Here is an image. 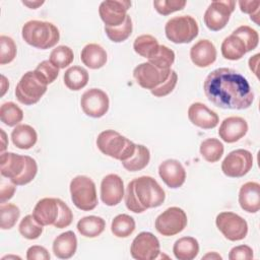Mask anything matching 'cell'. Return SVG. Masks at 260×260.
Instances as JSON below:
<instances>
[{
    "label": "cell",
    "instance_id": "cell-1",
    "mask_svg": "<svg viewBox=\"0 0 260 260\" xmlns=\"http://www.w3.org/2000/svg\"><path fill=\"white\" fill-rule=\"evenodd\" d=\"M207 100L221 109L245 110L252 106L254 92L248 80L232 68L211 71L203 82Z\"/></svg>",
    "mask_w": 260,
    "mask_h": 260
},
{
    "label": "cell",
    "instance_id": "cell-2",
    "mask_svg": "<svg viewBox=\"0 0 260 260\" xmlns=\"http://www.w3.org/2000/svg\"><path fill=\"white\" fill-rule=\"evenodd\" d=\"M124 197L130 211L142 213L148 208L160 206L166 199V193L152 177L141 176L128 183Z\"/></svg>",
    "mask_w": 260,
    "mask_h": 260
},
{
    "label": "cell",
    "instance_id": "cell-3",
    "mask_svg": "<svg viewBox=\"0 0 260 260\" xmlns=\"http://www.w3.org/2000/svg\"><path fill=\"white\" fill-rule=\"evenodd\" d=\"M1 175L16 186L30 183L37 173V161L28 155H20L14 152H1Z\"/></svg>",
    "mask_w": 260,
    "mask_h": 260
},
{
    "label": "cell",
    "instance_id": "cell-4",
    "mask_svg": "<svg viewBox=\"0 0 260 260\" xmlns=\"http://www.w3.org/2000/svg\"><path fill=\"white\" fill-rule=\"evenodd\" d=\"M32 216L41 225H54L57 229L67 228L73 220L70 207L61 199L52 197L39 200L32 210Z\"/></svg>",
    "mask_w": 260,
    "mask_h": 260
},
{
    "label": "cell",
    "instance_id": "cell-5",
    "mask_svg": "<svg viewBox=\"0 0 260 260\" xmlns=\"http://www.w3.org/2000/svg\"><path fill=\"white\" fill-rule=\"evenodd\" d=\"M22 39L29 46L47 50L57 45L60 40L58 27L49 21L29 20L25 22L21 29Z\"/></svg>",
    "mask_w": 260,
    "mask_h": 260
},
{
    "label": "cell",
    "instance_id": "cell-6",
    "mask_svg": "<svg viewBox=\"0 0 260 260\" xmlns=\"http://www.w3.org/2000/svg\"><path fill=\"white\" fill-rule=\"evenodd\" d=\"M96 146L105 155L118 159L122 162L132 156L135 151L136 144L119 132L108 129L98 135Z\"/></svg>",
    "mask_w": 260,
    "mask_h": 260
},
{
    "label": "cell",
    "instance_id": "cell-7",
    "mask_svg": "<svg viewBox=\"0 0 260 260\" xmlns=\"http://www.w3.org/2000/svg\"><path fill=\"white\" fill-rule=\"evenodd\" d=\"M48 83L36 71L25 72L15 87V96L23 105L31 106L37 104L47 91Z\"/></svg>",
    "mask_w": 260,
    "mask_h": 260
},
{
    "label": "cell",
    "instance_id": "cell-8",
    "mask_svg": "<svg viewBox=\"0 0 260 260\" xmlns=\"http://www.w3.org/2000/svg\"><path fill=\"white\" fill-rule=\"evenodd\" d=\"M70 195L73 204L80 210L89 211L98 205L94 182L86 176H76L70 182Z\"/></svg>",
    "mask_w": 260,
    "mask_h": 260
},
{
    "label": "cell",
    "instance_id": "cell-9",
    "mask_svg": "<svg viewBox=\"0 0 260 260\" xmlns=\"http://www.w3.org/2000/svg\"><path fill=\"white\" fill-rule=\"evenodd\" d=\"M168 40L175 44H188L192 42L199 32L197 21L190 15L175 16L169 19L165 25Z\"/></svg>",
    "mask_w": 260,
    "mask_h": 260
},
{
    "label": "cell",
    "instance_id": "cell-10",
    "mask_svg": "<svg viewBox=\"0 0 260 260\" xmlns=\"http://www.w3.org/2000/svg\"><path fill=\"white\" fill-rule=\"evenodd\" d=\"M188 218L185 211L177 206L169 207L155 219V230L165 237L175 236L187 226Z\"/></svg>",
    "mask_w": 260,
    "mask_h": 260
},
{
    "label": "cell",
    "instance_id": "cell-11",
    "mask_svg": "<svg viewBox=\"0 0 260 260\" xmlns=\"http://www.w3.org/2000/svg\"><path fill=\"white\" fill-rule=\"evenodd\" d=\"M236 1L215 0L212 1L204 12L203 20L206 27L212 31L222 29L229 22L235 10Z\"/></svg>",
    "mask_w": 260,
    "mask_h": 260
},
{
    "label": "cell",
    "instance_id": "cell-12",
    "mask_svg": "<svg viewBox=\"0 0 260 260\" xmlns=\"http://www.w3.org/2000/svg\"><path fill=\"white\" fill-rule=\"evenodd\" d=\"M215 224L225 239L232 242L241 241L248 234L247 221L237 213L223 211L217 214Z\"/></svg>",
    "mask_w": 260,
    "mask_h": 260
},
{
    "label": "cell",
    "instance_id": "cell-13",
    "mask_svg": "<svg viewBox=\"0 0 260 260\" xmlns=\"http://www.w3.org/2000/svg\"><path fill=\"white\" fill-rule=\"evenodd\" d=\"M253 167V155L247 149L231 151L221 162L222 173L230 178H241L249 173Z\"/></svg>",
    "mask_w": 260,
    "mask_h": 260
},
{
    "label": "cell",
    "instance_id": "cell-14",
    "mask_svg": "<svg viewBox=\"0 0 260 260\" xmlns=\"http://www.w3.org/2000/svg\"><path fill=\"white\" fill-rule=\"evenodd\" d=\"M171 71L172 69H159L149 62H144L134 68L133 77L142 88L152 90L169 78Z\"/></svg>",
    "mask_w": 260,
    "mask_h": 260
},
{
    "label": "cell",
    "instance_id": "cell-15",
    "mask_svg": "<svg viewBox=\"0 0 260 260\" xmlns=\"http://www.w3.org/2000/svg\"><path fill=\"white\" fill-rule=\"evenodd\" d=\"M131 256L137 260H153L160 253L158 239L149 232H141L132 241Z\"/></svg>",
    "mask_w": 260,
    "mask_h": 260
},
{
    "label": "cell",
    "instance_id": "cell-16",
    "mask_svg": "<svg viewBox=\"0 0 260 260\" xmlns=\"http://www.w3.org/2000/svg\"><path fill=\"white\" fill-rule=\"evenodd\" d=\"M80 106L85 115L91 118H101L109 110L110 100L108 94L100 88H90L83 92Z\"/></svg>",
    "mask_w": 260,
    "mask_h": 260
},
{
    "label": "cell",
    "instance_id": "cell-17",
    "mask_svg": "<svg viewBox=\"0 0 260 260\" xmlns=\"http://www.w3.org/2000/svg\"><path fill=\"white\" fill-rule=\"evenodd\" d=\"M130 6L131 2L127 0H106L100 4L99 14L105 26L115 27L124 22Z\"/></svg>",
    "mask_w": 260,
    "mask_h": 260
},
{
    "label": "cell",
    "instance_id": "cell-18",
    "mask_svg": "<svg viewBox=\"0 0 260 260\" xmlns=\"http://www.w3.org/2000/svg\"><path fill=\"white\" fill-rule=\"evenodd\" d=\"M125 194L124 183L120 176L109 174L103 178L101 183V199L108 206L119 204Z\"/></svg>",
    "mask_w": 260,
    "mask_h": 260
},
{
    "label": "cell",
    "instance_id": "cell-19",
    "mask_svg": "<svg viewBox=\"0 0 260 260\" xmlns=\"http://www.w3.org/2000/svg\"><path fill=\"white\" fill-rule=\"evenodd\" d=\"M158 175L164 183L172 189L181 187L186 180V171L177 159L164 160L158 167Z\"/></svg>",
    "mask_w": 260,
    "mask_h": 260
},
{
    "label": "cell",
    "instance_id": "cell-20",
    "mask_svg": "<svg viewBox=\"0 0 260 260\" xmlns=\"http://www.w3.org/2000/svg\"><path fill=\"white\" fill-rule=\"evenodd\" d=\"M190 122L202 129H213L218 125V115L202 103H193L188 109Z\"/></svg>",
    "mask_w": 260,
    "mask_h": 260
},
{
    "label": "cell",
    "instance_id": "cell-21",
    "mask_svg": "<svg viewBox=\"0 0 260 260\" xmlns=\"http://www.w3.org/2000/svg\"><path fill=\"white\" fill-rule=\"evenodd\" d=\"M248 132L247 121L238 116L225 118L218 129L219 137L226 143H234L243 138Z\"/></svg>",
    "mask_w": 260,
    "mask_h": 260
},
{
    "label": "cell",
    "instance_id": "cell-22",
    "mask_svg": "<svg viewBox=\"0 0 260 260\" xmlns=\"http://www.w3.org/2000/svg\"><path fill=\"white\" fill-rule=\"evenodd\" d=\"M216 49L209 40H200L190 49V58L194 65L200 68L208 67L216 60Z\"/></svg>",
    "mask_w": 260,
    "mask_h": 260
},
{
    "label": "cell",
    "instance_id": "cell-23",
    "mask_svg": "<svg viewBox=\"0 0 260 260\" xmlns=\"http://www.w3.org/2000/svg\"><path fill=\"white\" fill-rule=\"evenodd\" d=\"M239 204L249 213H256L260 209V185L257 182L245 183L239 191Z\"/></svg>",
    "mask_w": 260,
    "mask_h": 260
},
{
    "label": "cell",
    "instance_id": "cell-24",
    "mask_svg": "<svg viewBox=\"0 0 260 260\" xmlns=\"http://www.w3.org/2000/svg\"><path fill=\"white\" fill-rule=\"evenodd\" d=\"M81 62L90 69H100L106 65L108 55L106 50L99 44H87L80 53Z\"/></svg>",
    "mask_w": 260,
    "mask_h": 260
},
{
    "label": "cell",
    "instance_id": "cell-25",
    "mask_svg": "<svg viewBox=\"0 0 260 260\" xmlns=\"http://www.w3.org/2000/svg\"><path fill=\"white\" fill-rule=\"evenodd\" d=\"M77 249V238L72 231L60 234L53 242V252L57 258L69 259Z\"/></svg>",
    "mask_w": 260,
    "mask_h": 260
},
{
    "label": "cell",
    "instance_id": "cell-26",
    "mask_svg": "<svg viewBox=\"0 0 260 260\" xmlns=\"http://www.w3.org/2000/svg\"><path fill=\"white\" fill-rule=\"evenodd\" d=\"M11 140L17 148L29 149L37 143L38 134L30 125L20 124L12 130Z\"/></svg>",
    "mask_w": 260,
    "mask_h": 260
},
{
    "label": "cell",
    "instance_id": "cell-27",
    "mask_svg": "<svg viewBox=\"0 0 260 260\" xmlns=\"http://www.w3.org/2000/svg\"><path fill=\"white\" fill-rule=\"evenodd\" d=\"M173 253L179 260H192L199 253V243L193 237H182L175 242Z\"/></svg>",
    "mask_w": 260,
    "mask_h": 260
},
{
    "label": "cell",
    "instance_id": "cell-28",
    "mask_svg": "<svg viewBox=\"0 0 260 260\" xmlns=\"http://www.w3.org/2000/svg\"><path fill=\"white\" fill-rule=\"evenodd\" d=\"M76 228L81 236L86 238H95L105 231L106 221L104 218L95 215L84 216L78 220Z\"/></svg>",
    "mask_w": 260,
    "mask_h": 260
},
{
    "label": "cell",
    "instance_id": "cell-29",
    "mask_svg": "<svg viewBox=\"0 0 260 260\" xmlns=\"http://www.w3.org/2000/svg\"><path fill=\"white\" fill-rule=\"evenodd\" d=\"M89 79V75L86 69L81 66H71L69 67L63 76L64 84L70 90H80L86 86Z\"/></svg>",
    "mask_w": 260,
    "mask_h": 260
},
{
    "label": "cell",
    "instance_id": "cell-30",
    "mask_svg": "<svg viewBox=\"0 0 260 260\" xmlns=\"http://www.w3.org/2000/svg\"><path fill=\"white\" fill-rule=\"evenodd\" d=\"M220 49L223 58L231 61L239 60L247 53L244 42L234 34L230 35L222 41Z\"/></svg>",
    "mask_w": 260,
    "mask_h": 260
},
{
    "label": "cell",
    "instance_id": "cell-31",
    "mask_svg": "<svg viewBox=\"0 0 260 260\" xmlns=\"http://www.w3.org/2000/svg\"><path fill=\"white\" fill-rule=\"evenodd\" d=\"M150 160V152L149 149L142 145L136 144L135 151L130 158L122 161L123 167L129 172H137L143 170Z\"/></svg>",
    "mask_w": 260,
    "mask_h": 260
},
{
    "label": "cell",
    "instance_id": "cell-32",
    "mask_svg": "<svg viewBox=\"0 0 260 260\" xmlns=\"http://www.w3.org/2000/svg\"><path fill=\"white\" fill-rule=\"evenodd\" d=\"M159 44L157 40L150 35H141L137 37L133 43L134 51L141 57L150 59L158 50Z\"/></svg>",
    "mask_w": 260,
    "mask_h": 260
},
{
    "label": "cell",
    "instance_id": "cell-33",
    "mask_svg": "<svg viewBox=\"0 0 260 260\" xmlns=\"http://www.w3.org/2000/svg\"><path fill=\"white\" fill-rule=\"evenodd\" d=\"M200 154L208 162L218 161L224 151L223 144L216 138H207L200 144Z\"/></svg>",
    "mask_w": 260,
    "mask_h": 260
},
{
    "label": "cell",
    "instance_id": "cell-34",
    "mask_svg": "<svg viewBox=\"0 0 260 260\" xmlns=\"http://www.w3.org/2000/svg\"><path fill=\"white\" fill-rule=\"evenodd\" d=\"M135 230V220L132 216L122 213L114 217L111 224V231L118 238H127Z\"/></svg>",
    "mask_w": 260,
    "mask_h": 260
},
{
    "label": "cell",
    "instance_id": "cell-35",
    "mask_svg": "<svg viewBox=\"0 0 260 260\" xmlns=\"http://www.w3.org/2000/svg\"><path fill=\"white\" fill-rule=\"evenodd\" d=\"M0 119L6 126H17L23 119V112L13 102H7L0 108Z\"/></svg>",
    "mask_w": 260,
    "mask_h": 260
},
{
    "label": "cell",
    "instance_id": "cell-36",
    "mask_svg": "<svg viewBox=\"0 0 260 260\" xmlns=\"http://www.w3.org/2000/svg\"><path fill=\"white\" fill-rule=\"evenodd\" d=\"M132 29L133 24L130 15H127L124 22L118 26H105V32L107 37L114 43H122L126 41L131 36Z\"/></svg>",
    "mask_w": 260,
    "mask_h": 260
},
{
    "label": "cell",
    "instance_id": "cell-37",
    "mask_svg": "<svg viewBox=\"0 0 260 260\" xmlns=\"http://www.w3.org/2000/svg\"><path fill=\"white\" fill-rule=\"evenodd\" d=\"M74 59V53L68 46H57L50 54V62L59 69H63L70 65Z\"/></svg>",
    "mask_w": 260,
    "mask_h": 260
},
{
    "label": "cell",
    "instance_id": "cell-38",
    "mask_svg": "<svg viewBox=\"0 0 260 260\" xmlns=\"http://www.w3.org/2000/svg\"><path fill=\"white\" fill-rule=\"evenodd\" d=\"M175 61V52L165 45H159L157 52L148 59V62L155 67L164 70H170Z\"/></svg>",
    "mask_w": 260,
    "mask_h": 260
},
{
    "label": "cell",
    "instance_id": "cell-39",
    "mask_svg": "<svg viewBox=\"0 0 260 260\" xmlns=\"http://www.w3.org/2000/svg\"><path fill=\"white\" fill-rule=\"evenodd\" d=\"M18 231L20 235L27 240H36L43 233V225H41L32 216V214L25 215L19 225Z\"/></svg>",
    "mask_w": 260,
    "mask_h": 260
},
{
    "label": "cell",
    "instance_id": "cell-40",
    "mask_svg": "<svg viewBox=\"0 0 260 260\" xmlns=\"http://www.w3.org/2000/svg\"><path fill=\"white\" fill-rule=\"evenodd\" d=\"M0 215L1 223L0 226L2 230L12 229L20 216L19 208L12 203H2L0 206Z\"/></svg>",
    "mask_w": 260,
    "mask_h": 260
},
{
    "label": "cell",
    "instance_id": "cell-41",
    "mask_svg": "<svg viewBox=\"0 0 260 260\" xmlns=\"http://www.w3.org/2000/svg\"><path fill=\"white\" fill-rule=\"evenodd\" d=\"M232 34L239 37L244 42L247 52L253 51L257 48L259 43V35L254 28L248 25H241L236 28Z\"/></svg>",
    "mask_w": 260,
    "mask_h": 260
},
{
    "label": "cell",
    "instance_id": "cell-42",
    "mask_svg": "<svg viewBox=\"0 0 260 260\" xmlns=\"http://www.w3.org/2000/svg\"><path fill=\"white\" fill-rule=\"evenodd\" d=\"M16 44L10 37L2 35L0 37V64H8L16 57Z\"/></svg>",
    "mask_w": 260,
    "mask_h": 260
},
{
    "label": "cell",
    "instance_id": "cell-43",
    "mask_svg": "<svg viewBox=\"0 0 260 260\" xmlns=\"http://www.w3.org/2000/svg\"><path fill=\"white\" fill-rule=\"evenodd\" d=\"M186 5L184 0H155L153 1L154 9L161 15H170L173 12L182 10Z\"/></svg>",
    "mask_w": 260,
    "mask_h": 260
},
{
    "label": "cell",
    "instance_id": "cell-44",
    "mask_svg": "<svg viewBox=\"0 0 260 260\" xmlns=\"http://www.w3.org/2000/svg\"><path fill=\"white\" fill-rule=\"evenodd\" d=\"M35 70L45 79V81L48 84L53 83L59 75V68L54 66L50 62V60L42 61L41 63H39V65Z\"/></svg>",
    "mask_w": 260,
    "mask_h": 260
},
{
    "label": "cell",
    "instance_id": "cell-45",
    "mask_svg": "<svg viewBox=\"0 0 260 260\" xmlns=\"http://www.w3.org/2000/svg\"><path fill=\"white\" fill-rule=\"evenodd\" d=\"M177 81H178V74L176 73L175 70H172L169 78L162 84H160L158 87L150 90V92H151V94H153L154 96H157V98L166 96V95L170 94L175 89V87L177 85Z\"/></svg>",
    "mask_w": 260,
    "mask_h": 260
},
{
    "label": "cell",
    "instance_id": "cell-46",
    "mask_svg": "<svg viewBox=\"0 0 260 260\" xmlns=\"http://www.w3.org/2000/svg\"><path fill=\"white\" fill-rule=\"evenodd\" d=\"M253 258V250L247 245L234 247L229 253L230 260H249Z\"/></svg>",
    "mask_w": 260,
    "mask_h": 260
},
{
    "label": "cell",
    "instance_id": "cell-47",
    "mask_svg": "<svg viewBox=\"0 0 260 260\" xmlns=\"http://www.w3.org/2000/svg\"><path fill=\"white\" fill-rule=\"evenodd\" d=\"M51 258L48 250L43 246H31L26 251L27 260H49Z\"/></svg>",
    "mask_w": 260,
    "mask_h": 260
},
{
    "label": "cell",
    "instance_id": "cell-48",
    "mask_svg": "<svg viewBox=\"0 0 260 260\" xmlns=\"http://www.w3.org/2000/svg\"><path fill=\"white\" fill-rule=\"evenodd\" d=\"M16 185H14L12 182L11 183H5L1 182V191H0V200L1 203H5L7 200L11 199L15 193V188Z\"/></svg>",
    "mask_w": 260,
    "mask_h": 260
},
{
    "label": "cell",
    "instance_id": "cell-49",
    "mask_svg": "<svg viewBox=\"0 0 260 260\" xmlns=\"http://www.w3.org/2000/svg\"><path fill=\"white\" fill-rule=\"evenodd\" d=\"M240 9L242 12L253 15L259 11L260 2L259 1H239Z\"/></svg>",
    "mask_w": 260,
    "mask_h": 260
},
{
    "label": "cell",
    "instance_id": "cell-50",
    "mask_svg": "<svg viewBox=\"0 0 260 260\" xmlns=\"http://www.w3.org/2000/svg\"><path fill=\"white\" fill-rule=\"evenodd\" d=\"M259 56H260L259 54H256L249 59V67L255 75H257V64L259 61Z\"/></svg>",
    "mask_w": 260,
    "mask_h": 260
},
{
    "label": "cell",
    "instance_id": "cell-51",
    "mask_svg": "<svg viewBox=\"0 0 260 260\" xmlns=\"http://www.w3.org/2000/svg\"><path fill=\"white\" fill-rule=\"evenodd\" d=\"M9 87V82L4 75H1V96H3Z\"/></svg>",
    "mask_w": 260,
    "mask_h": 260
},
{
    "label": "cell",
    "instance_id": "cell-52",
    "mask_svg": "<svg viewBox=\"0 0 260 260\" xmlns=\"http://www.w3.org/2000/svg\"><path fill=\"white\" fill-rule=\"evenodd\" d=\"M22 3L31 9H37L40 5L44 4V1H22Z\"/></svg>",
    "mask_w": 260,
    "mask_h": 260
},
{
    "label": "cell",
    "instance_id": "cell-53",
    "mask_svg": "<svg viewBox=\"0 0 260 260\" xmlns=\"http://www.w3.org/2000/svg\"><path fill=\"white\" fill-rule=\"evenodd\" d=\"M1 131V138H2V147H1V152H4V150L7 147V139H6V133L4 132L3 129H0Z\"/></svg>",
    "mask_w": 260,
    "mask_h": 260
},
{
    "label": "cell",
    "instance_id": "cell-54",
    "mask_svg": "<svg viewBox=\"0 0 260 260\" xmlns=\"http://www.w3.org/2000/svg\"><path fill=\"white\" fill-rule=\"evenodd\" d=\"M202 259H222V257L219 254H217L216 252H211V253H208L205 256H203Z\"/></svg>",
    "mask_w": 260,
    "mask_h": 260
}]
</instances>
